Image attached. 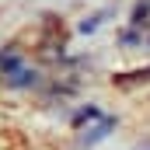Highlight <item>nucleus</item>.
I'll list each match as a JSON object with an SVG mask.
<instances>
[{
  "label": "nucleus",
  "mask_w": 150,
  "mask_h": 150,
  "mask_svg": "<svg viewBox=\"0 0 150 150\" xmlns=\"http://www.w3.org/2000/svg\"><path fill=\"white\" fill-rule=\"evenodd\" d=\"M98 108H94V105H87V108H80V112L74 115V126H84V122H87V119H98Z\"/></svg>",
  "instance_id": "nucleus-6"
},
{
  "label": "nucleus",
  "mask_w": 150,
  "mask_h": 150,
  "mask_svg": "<svg viewBox=\"0 0 150 150\" xmlns=\"http://www.w3.org/2000/svg\"><path fill=\"white\" fill-rule=\"evenodd\" d=\"M133 28L136 32H150V0H136V7H133Z\"/></svg>",
  "instance_id": "nucleus-2"
},
{
  "label": "nucleus",
  "mask_w": 150,
  "mask_h": 150,
  "mask_svg": "<svg viewBox=\"0 0 150 150\" xmlns=\"http://www.w3.org/2000/svg\"><path fill=\"white\" fill-rule=\"evenodd\" d=\"M108 14H112V11H98V14L84 18V21H80V32H84V35H87V32H94V28H98V25H101V21L108 18Z\"/></svg>",
  "instance_id": "nucleus-4"
},
{
  "label": "nucleus",
  "mask_w": 150,
  "mask_h": 150,
  "mask_svg": "<svg viewBox=\"0 0 150 150\" xmlns=\"http://www.w3.org/2000/svg\"><path fill=\"white\" fill-rule=\"evenodd\" d=\"M112 129H115V119H101V122H98V126H94L91 133H84V147H91V143L105 140V136H108Z\"/></svg>",
  "instance_id": "nucleus-3"
},
{
  "label": "nucleus",
  "mask_w": 150,
  "mask_h": 150,
  "mask_svg": "<svg viewBox=\"0 0 150 150\" xmlns=\"http://www.w3.org/2000/svg\"><path fill=\"white\" fill-rule=\"evenodd\" d=\"M133 80H136V84H140V80H150V67L147 70H136V74H126V80H119V84H133Z\"/></svg>",
  "instance_id": "nucleus-7"
},
{
  "label": "nucleus",
  "mask_w": 150,
  "mask_h": 150,
  "mask_svg": "<svg viewBox=\"0 0 150 150\" xmlns=\"http://www.w3.org/2000/svg\"><path fill=\"white\" fill-rule=\"evenodd\" d=\"M147 38H143V32H136V28H129V32H122L119 35V45H143Z\"/></svg>",
  "instance_id": "nucleus-5"
},
{
  "label": "nucleus",
  "mask_w": 150,
  "mask_h": 150,
  "mask_svg": "<svg viewBox=\"0 0 150 150\" xmlns=\"http://www.w3.org/2000/svg\"><path fill=\"white\" fill-rule=\"evenodd\" d=\"M4 80H7V87H35V84H38V70L21 67V70H14V74L4 77Z\"/></svg>",
  "instance_id": "nucleus-1"
}]
</instances>
